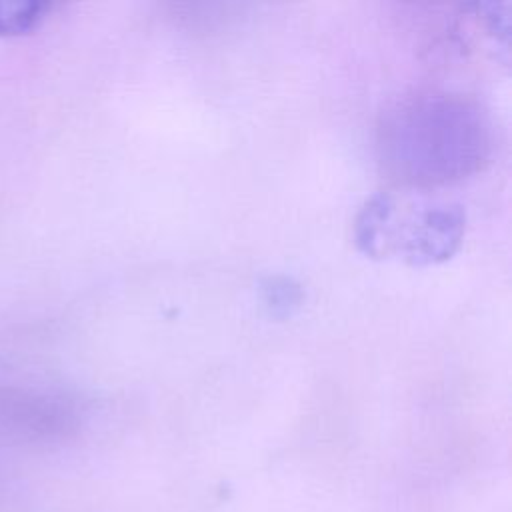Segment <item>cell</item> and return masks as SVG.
Segmentation results:
<instances>
[{"instance_id": "obj_1", "label": "cell", "mask_w": 512, "mask_h": 512, "mask_svg": "<svg viewBox=\"0 0 512 512\" xmlns=\"http://www.w3.org/2000/svg\"><path fill=\"white\" fill-rule=\"evenodd\" d=\"M52 10L46 0H0V36H20L36 28Z\"/></svg>"}, {"instance_id": "obj_2", "label": "cell", "mask_w": 512, "mask_h": 512, "mask_svg": "<svg viewBox=\"0 0 512 512\" xmlns=\"http://www.w3.org/2000/svg\"><path fill=\"white\" fill-rule=\"evenodd\" d=\"M268 302L274 306V308H284L288 310V306L296 304L298 302V288L296 286H290V282L286 278H276L272 280V286L268 288Z\"/></svg>"}]
</instances>
